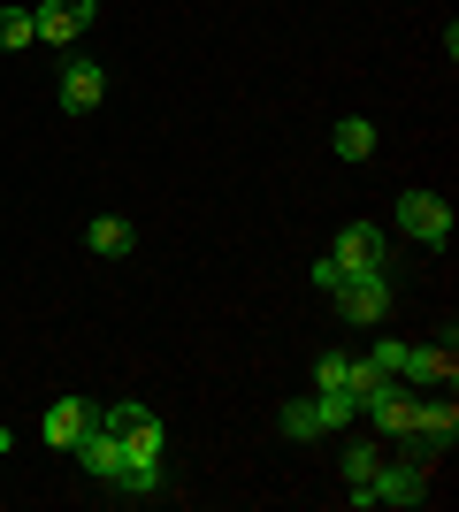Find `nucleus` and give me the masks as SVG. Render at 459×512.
<instances>
[{
	"mask_svg": "<svg viewBox=\"0 0 459 512\" xmlns=\"http://www.w3.org/2000/svg\"><path fill=\"white\" fill-rule=\"evenodd\" d=\"M329 146H337V161H368V153H375V123H368V115H345Z\"/></svg>",
	"mask_w": 459,
	"mask_h": 512,
	"instance_id": "13",
	"label": "nucleus"
},
{
	"mask_svg": "<svg viewBox=\"0 0 459 512\" xmlns=\"http://www.w3.org/2000/svg\"><path fill=\"white\" fill-rule=\"evenodd\" d=\"M77 467H85L92 482H108V490H115V482H123V467H131V451H123V436H115V428L92 421L85 436H77Z\"/></svg>",
	"mask_w": 459,
	"mask_h": 512,
	"instance_id": "4",
	"label": "nucleus"
},
{
	"mask_svg": "<svg viewBox=\"0 0 459 512\" xmlns=\"http://www.w3.org/2000/svg\"><path fill=\"white\" fill-rule=\"evenodd\" d=\"M8 451H16V428H0V459H8Z\"/></svg>",
	"mask_w": 459,
	"mask_h": 512,
	"instance_id": "21",
	"label": "nucleus"
},
{
	"mask_svg": "<svg viewBox=\"0 0 459 512\" xmlns=\"http://www.w3.org/2000/svg\"><path fill=\"white\" fill-rule=\"evenodd\" d=\"M337 283H345V260L322 253V260H314V291H337Z\"/></svg>",
	"mask_w": 459,
	"mask_h": 512,
	"instance_id": "20",
	"label": "nucleus"
},
{
	"mask_svg": "<svg viewBox=\"0 0 459 512\" xmlns=\"http://www.w3.org/2000/svg\"><path fill=\"white\" fill-rule=\"evenodd\" d=\"M100 428H115L131 459H161V451H169V428H161V413H153V406H108V413H100Z\"/></svg>",
	"mask_w": 459,
	"mask_h": 512,
	"instance_id": "1",
	"label": "nucleus"
},
{
	"mask_svg": "<svg viewBox=\"0 0 459 512\" xmlns=\"http://www.w3.org/2000/svg\"><path fill=\"white\" fill-rule=\"evenodd\" d=\"M352 375H360L352 352H322V360H314V390H352Z\"/></svg>",
	"mask_w": 459,
	"mask_h": 512,
	"instance_id": "16",
	"label": "nucleus"
},
{
	"mask_svg": "<svg viewBox=\"0 0 459 512\" xmlns=\"http://www.w3.org/2000/svg\"><path fill=\"white\" fill-rule=\"evenodd\" d=\"M85 23H92V0H39V8H31V31H39L46 46H77Z\"/></svg>",
	"mask_w": 459,
	"mask_h": 512,
	"instance_id": "5",
	"label": "nucleus"
},
{
	"mask_svg": "<svg viewBox=\"0 0 459 512\" xmlns=\"http://www.w3.org/2000/svg\"><path fill=\"white\" fill-rule=\"evenodd\" d=\"M375 467H383V451H375V444H345V459H337V474H345L352 490H368Z\"/></svg>",
	"mask_w": 459,
	"mask_h": 512,
	"instance_id": "15",
	"label": "nucleus"
},
{
	"mask_svg": "<svg viewBox=\"0 0 459 512\" xmlns=\"http://www.w3.org/2000/svg\"><path fill=\"white\" fill-rule=\"evenodd\" d=\"M85 245L100 260H123V253H131V222H123V214H100V222L85 230Z\"/></svg>",
	"mask_w": 459,
	"mask_h": 512,
	"instance_id": "12",
	"label": "nucleus"
},
{
	"mask_svg": "<svg viewBox=\"0 0 459 512\" xmlns=\"http://www.w3.org/2000/svg\"><path fill=\"white\" fill-rule=\"evenodd\" d=\"M100 100H108V77H100V62H69V69H62V107H69V115H92Z\"/></svg>",
	"mask_w": 459,
	"mask_h": 512,
	"instance_id": "8",
	"label": "nucleus"
},
{
	"mask_svg": "<svg viewBox=\"0 0 459 512\" xmlns=\"http://www.w3.org/2000/svg\"><path fill=\"white\" fill-rule=\"evenodd\" d=\"M284 436H291V444H314V436H329V428H322V406H314V398H291V406H284Z\"/></svg>",
	"mask_w": 459,
	"mask_h": 512,
	"instance_id": "14",
	"label": "nucleus"
},
{
	"mask_svg": "<svg viewBox=\"0 0 459 512\" xmlns=\"http://www.w3.org/2000/svg\"><path fill=\"white\" fill-rule=\"evenodd\" d=\"M368 367H375V375H398V367H406V344H398V337H383V344L368 352Z\"/></svg>",
	"mask_w": 459,
	"mask_h": 512,
	"instance_id": "19",
	"label": "nucleus"
},
{
	"mask_svg": "<svg viewBox=\"0 0 459 512\" xmlns=\"http://www.w3.org/2000/svg\"><path fill=\"white\" fill-rule=\"evenodd\" d=\"M459 360L452 344H406V367H398V383H452Z\"/></svg>",
	"mask_w": 459,
	"mask_h": 512,
	"instance_id": "9",
	"label": "nucleus"
},
{
	"mask_svg": "<svg viewBox=\"0 0 459 512\" xmlns=\"http://www.w3.org/2000/svg\"><path fill=\"white\" fill-rule=\"evenodd\" d=\"M398 230L414 245H452V207L437 192H398Z\"/></svg>",
	"mask_w": 459,
	"mask_h": 512,
	"instance_id": "3",
	"label": "nucleus"
},
{
	"mask_svg": "<svg viewBox=\"0 0 459 512\" xmlns=\"http://www.w3.org/2000/svg\"><path fill=\"white\" fill-rule=\"evenodd\" d=\"M314 406H322V428H352L360 421V398H352V390H314Z\"/></svg>",
	"mask_w": 459,
	"mask_h": 512,
	"instance_id": "17",
	"label": "nucleus"
},
{
	"mask_svg": "<svg viewBox=\"0 0 459 512\" xmlns=\"http://www.w3.org/2000/svg\"><path fill=\"white\" fill-rule=\"evenodd\" d=\"M406 436H421V451H452V444H459V413H452V398H444V406H414Z\"/></svg>",
	"mask_w": 459,
	"mask_h": 512,
	"instance_id": "10",
	"label": "nucleus"
},
{
	"mask_svg": "<svg viewBox=\"0 0 459 512\" xmlns=\"http://www.w3.org/2000/svg\"><path fill=\"white\" fill-rule=\"evenodd\" d=\"M0 46H8V54L39 46V31H31V8H0Z\"/></svg>",
	"mask_w": 459,
	"mask_h": 512,
	"instance_id": "18",
	"label": "nucleus"
},
{
	"mask_svg": "<svg viewBox=\"0 0 459 512\" xmlns=\"http://www.w3.org/2000/svg\"><path fill=\"white\" fill-rule=\"evenodd\" d=\"M329 299H337L345 321H383V306H391V276H383V268H352Z\"/></svg>",
	"mask_w": 459,
	"mask_h": 512,
	"instance_id": "2",
	"label": "nucleus"
},
{
	"mask_svg": "<svg viewBox=\"0 0 459 512\" xmlns=\"http://www.w3.org/2000/svg\"><path fill=\"white\" fill-rule=\"evenodd\" d=\"M337 260H345V276L352 268H383V230L375 222H345L337 230Z\"/></svg>",
	"mask_w": 459,
	"mask_h": 512,
	"instance_id": "11",
	"label": "nucleus"
},
{
	"mask_svg": "<svg viewBox=\"0 0 459 512\" xmlns=\"http://www.w3.org/2000/svg\"><path fill=\"white\" fill-rule=\"evenodd\" d=\"M375 505H421L429 497V467L421 459H398V467H375Z\"/></svg>",
	"mask_w": 459,
	"mask_h": 512,
	"instance_id": "6",
	"label": "nucleus"
},
{
	"mask_svg": "<svg viewBox=\"0 0 459 512\" xmlns=\"http://www.w3.org/2000/svg\"><path fill=\"white\" fill-rule=\"evenodd\" d=\"M100 421V406H85V398H54V406H46V421H39V436L54 451H77V436H85V428Z\"/></svg>",
	"mask_w": 459,
	"mask_h": 512,
	"instance_id": "7",
	"label": "nucleus"
}]
</instances>
